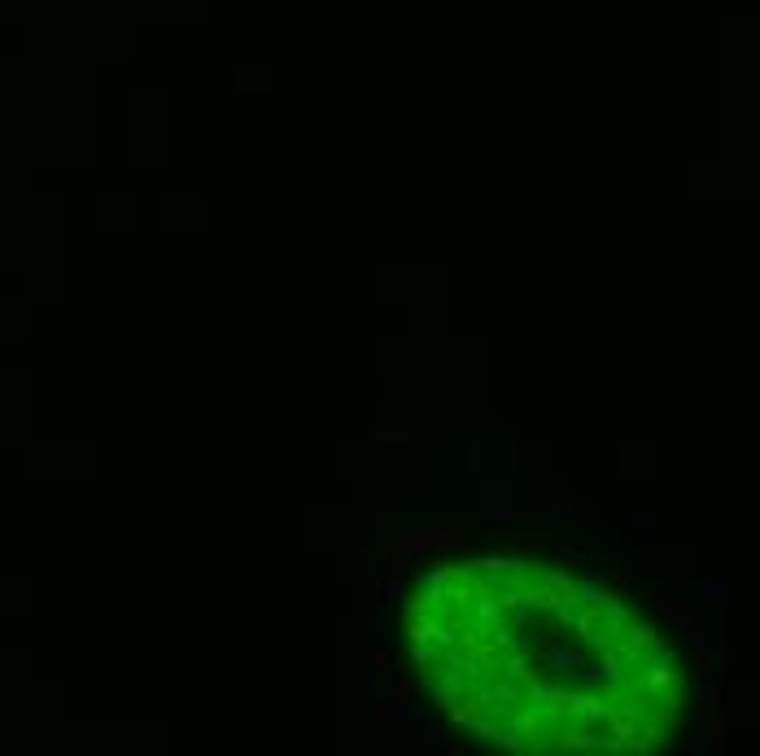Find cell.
<instances>
[{"mask_svg":"<svg viewBox=\"0 0 760 756\" xmlns=\"http://www.w3.org/2000/svg\"><path fill=\"white\" fill-rule=\"evenodd\" d=\"M437 708L515 752H642L677 735L686 678L642 612L542 560H459L406 595Z\"/></svg>","mask_w":760,"mask_h":756,"instance_id":"6da1fadb","label":"cell"}]
</instances>
